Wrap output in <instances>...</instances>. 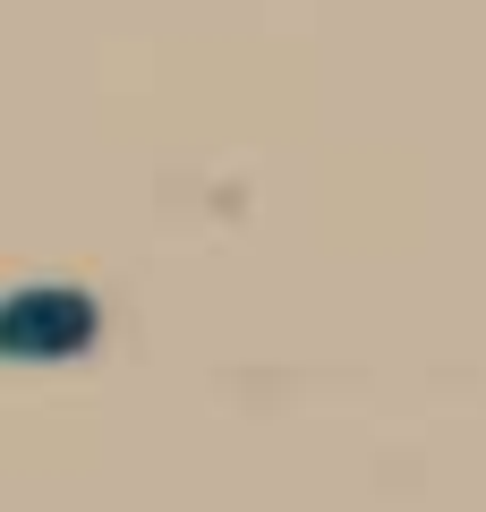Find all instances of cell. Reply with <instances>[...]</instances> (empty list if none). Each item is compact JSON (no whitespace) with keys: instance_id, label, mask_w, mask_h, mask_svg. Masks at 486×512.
I'll return each mask as SVG.
<instances>
[{"instance_id":"obj_1","label":"cell","mask_w":486,"mask_h":512,"mask_svg":"<svg viewBox=\"0 0 486 512\" xmlns=\"http://www.w3.org/2000/svg\"><path fill=\"white\" fill-rule=\"evenodd\" d=\"M103 333L86 291H9L0 299V359H77Z\"/></svg>"}]
</instances>
